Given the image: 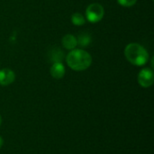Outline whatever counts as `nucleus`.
Returning <instances> with one entry per match:
<instances>
[{
	"instance_id": "f257e3e1",
	"label": "nucleus",
	"mask_w": 154,
	"mask_h": 154,
	"mask_svg": "<svg viewBox=\"0 0 154 154\" xmlns=\"http://www.w3.org/2000/svg\"><path fill=\"white\" fill-rule=\"evenodd\" d=\"M66 62L71 69L75 71H83L90 67L92 57L84 50L74 49L66 56Z\"/></svg>"
},
{
	"instance_id": "f03ea898",
	"label": "nucleus",
	"mask_w": 154,
	"mask_h": 154,
	"mask_svg": "<svg viewBox=\"0 0 154 154\" xmlns=\"http://www.w3.org/2000/svg\"><path fill=\"white\" fill-rule=\"evenodd\" d=\"M125 56L131 64L139 67L145 65L149 60V53L146 49L136 42L129 43L125 47Z\"/></svg>"
},
{
	"instance_id": "7ed1b4c3",
	"label": "nucleus",
	"mask_w": 154,
	"mask_h": 154,
	"mask_svg": "<svg viewBox=\"0 0 154 154\" xmlns=\"http://www.w3.org/2000/svg\"><path fill=\"white\" fill-rule=\"evenodd\" d=\"M105 14L104 7L98 3H93L89 5L86 10V17L87 20L92 23H96L100 22Z\"/></svg>"
},
{
	"instance_id": "20e7f679",
	"label": "nucleus",
	"mask_w": 154,
	"mask_h": 154,
	"mask_svg": "<svg viewBox=\"0 0 154 154\" xmlns=\"http://www.w3.org/2000/svg\"><path fill=\"white\" fill-rule=\"evenodd\" d=\"M137 80L141 87L150 88L154 82V75L152 69L149 68L143 69L137 76Z\"/></svg>"
},
{
	"instance_id": "39448f33",
	"label": "nucleus",
	"mask_w": 154,
	"mask_h": 154,
	"mask_svg": "<svg viewBox=\"0 0 154 154\" xmlns=\"http://www.w3.org/2000/svg\"><path fill=\"white\" fill-rule=\"evenodd\" d=\"M15 79L14 72L10 69H3L0 70V86L6 87L11 85Z\"/></svg>"
},
{
	"instance_id": "423d86ee",
	"label": "nucleus",
	"mask_w": 154,
	"mask_h": 154,
	"mask_svg": "<svg viewBox=\"0 0 154 154\" xmlns=\"http://www.w3.org/2000/svg\"><path fill=\"white\" fill-rule=\"evenodd\" d=\"M65 71H66L65 67L62 64V62H54V63H52V65L50 69L51 76L55 79H62L65 75Z\"/></svg>"
},
{
	"instance_id": "0eeeda50",
	"label": "nucleus",
	"mask_w": 154,
	"mask_h": 154,
	"mask_svg": "<svg viewBox=\"0 0 154 154\" xmlns=\"http://www.w3.org/2000/svg\"><path fill=\"white\" fill-rule=\"evenodd\" d=\"M61 42H62L63 47H64L66 50H69V51L74 50V49L77 47V45H78L77 38H76L73 34H69V33L64 35Z\"/></svg>"
},
{
	"instance_id": "6e6552de",
	"label": "nucleus",
	"mask_w": 154,
	"mask_h": 154,
	"mask_svg": "<svg viewBox=\"0 0 154 154\" xmlns=\"http://www.w3.org/2000/svg\"><path fill=\"white\" fill-rule=\"evenodd\" d=\"M77 42L78 45L79 47H88V45H90V43L92 42V38L91 35L88 32H82L79 33L78 38H77Z\"/></svg>"
},
{
	"instance_id": "1a4fd4ad",
	"label": "nucleus",
	"mask_w": 154,
	"mask_h": 154,
	"mask_svg": "<svg viewBox=\"0 0 154 154\" xmlns=\"http://www.w3.org/2000/svg\"><path fill=\"white\" fill-rule=\"evenodd\" d=\"M50 58L53 61V63L54 62H62V60L64 59V53L61 50H60L58 48H54L51 51Z\"/></svg>"
},
{
	"instance_id": "9d476101",
	"label": "nucleus",
	"mask_w": 154,
	"mask_h": 154,
	"mask_svg": "<svg viewBox=\"0 0 154 154\" xmlns=\"http://www.w3.org/2000/svg\"><path fill=\"white\" fill-rule=\"evenodd\" d=\"M71 22L74 25L81 26L86 23V18L80 13H74L71 16Z\"/></svg>"
},
{
	"instance_id": "9b49d317",
	"label": "nucleus",
	"mask_w": 154,
	"mask_h": 154,
	"mask_svg": "<svg viewBox=\"0 0 154 154\" xmlns=\"http://www.w3.org/2000/svg\"><path fill=\"white\" fill-rule=\"evenodd\" d=\"M137 0H117V3L124 7H131L136 4Z\"/></svg>"
},
{
	"instance_id": "f8f14e48",
	"label": "nucleus",
	"mask_w": 154,
	"mask_h": 154,
	"mask_svg": "<svg viewBox=\"0 0 154 154\" xmlns=\"http://www.w3.org/2000/svg\"><path fill=\"white\" fill-rule=\"evenodd\" d=\"M3 144H4V139L0 136V148L3 146Z\"/></svg>"
},
{
	"instance_id": "ddd939ff",
	"label": "nucleus",
	"mask_w": 154,
	"mask_h": 154,
	"mask_svg": "<svg viewBox=\"0 0 154 154\" xmlns=\"http://www.w3.org/2000/svg\"><path fill=\"white\" fill-rule=\"evenodd\" d=\"M1 125H2V116H0V126H1Z\"/></svg>"
}]
</instances>
